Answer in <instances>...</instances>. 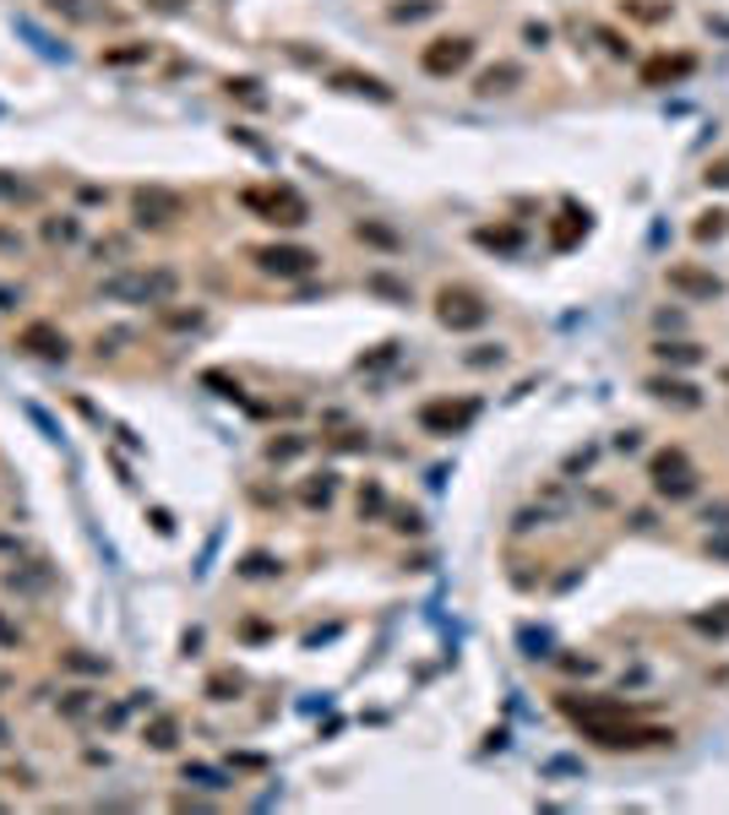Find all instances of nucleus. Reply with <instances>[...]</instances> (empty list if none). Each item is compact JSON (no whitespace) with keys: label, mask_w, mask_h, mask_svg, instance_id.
I'll return each instance as SVG.
<instances>
[{"label":"nucleus","mask_w":729,"mask_h":815,"mask_svg":"<svg viewBox=\"0 0 729 815\" xmlns=\"http://www.w3.org/2000/svg\"><path fill=\"white\" fill-rule=\"evenodd\" d=\"M583 729V740H594L598 751H654V745H669L675 734L659 729V723H637L632 712H621V718H589V723H577Z\"/></svg>","instance_id":"1"},{"label":"nucleus","mask_w":729,"mask_h":815,"mask_svg":"<svg viewBox=\"0 0 729 815\" xmlns=\"http://www.w3.org/2000/svg\"><path fill=\"white\" fill-rule=\"evenodd\" d=\"M240 207L257 212L262 223H278V229H300V223H311V207H305V196H300L294 186H246L240 190Z\"/></svg>","instance_id":"2"},{"label":"nucleus","mask_w":729,"mask_h":815,"mask_svg":"<svg viewBox=\"0 0 729 815\" xmlns=\"http://www.w3.org/2000/svg\"><path fill=\"white\" fill-rule=\"evenodd\" d=\"M175 289H180V278H175V272H142V267L98 283V294H104V300H115V305H164Z\"/></svg>","instance_id":"3"},{"label":"nucleus","mask_w":729,"mask_h":815,"mask_svg":"<svg viewBox=\"0 0 729 815\" xmlns=\"http://www.w3.org/2000/svg\"><path fill=\"white\" fill-rule=\"evenodd\" d=\"M436 321H441L447 332H479V326L490 321V305H485L479 289L447 283V289H436Z\"/></svg>","instance_id":"4"},{"label":"nucleus","mask_w":729,"mask_h":815,"mask_svg":"<svg viewBox=\"0 0 729 815\" xmlns=\"http://www.w3.org/2000/svg\"><path fill=\"white\" fill-rule=\"evenodd\" d=\"M648 479H654V490L669 495V501H686V495H697V468H691V457L680 451V446H664L654 451V462H648Z\"/></svg>","instance_id":"5"},{"label":"nucleus","mask_w":729,"mask_h":815,"mask_svg":"<svg viewBox=\"0 0 729 815\" xmlns=\"http://www.w3.org/2000/svg\"><path fill=\"white\" fill-rule=\"evenodd\" d=\"M473 419H479V403L473 397H430L419 408V430L425 436H464Z\"/></svg>","instance_id":"6"},{"label":"nucleus","mask_w":729,"mask_h":815,"mask_svg":"<svg viewBox=\"0 0 729 815\" xmlns=\"http://www.w3.org/2000/svg\"><path fill=\"white\" fill-rule=\"evenodd\" d=\"M468 61H473V39L468 33H441V39H430L425 50H419V71L425 76H458V71H468Z\"/></svg>","instance_id":"7"},{"label":"nucleus","mask_w":729,"mask_h":815,"mask_svg":"<svg viewBox=\"0 0 729 815\" xmlns=\"http://www.w3.org/2000/svg\"><path fill=\"white\" fill-rule=\"evenodd\" d=\"M132 212L142 229H169L175 218H186V196L180 190H164V186H142L132 196Z\"/></svg>","instance_id":"8"},{"label":"nucleus","mask_w":729,"mask_h":815,"mask_svg":"<svg viewBox=\"0 0 729 815\" xmlns=\"http://www.w3.org/2000/svg\"><path fill=\"white\" fill-rule=\"evenodd\" d=\"M251 261L262 267L267 278H283V283H294V278H311L322 255L305 251V245H262V251H251Z\"/></svg>","instance_id":"9"},{"label":"nucleus","mask_w":729,"mask_h":815,"mask_svg":"<svg viewBox=\"0 0 729 815\" xmlns=\"http://www.w3.org/2000/svg\"><path fill=\"white\" fill-rule=\"evenodd\" d=\"M664 283H669V294H680V300H725V278L708 272V267H691V261H675V267L664 272Z\"/></svg>","instance_id":"10"},{"label":"nucleus","mask_w":729,"mask_h":815,"mask_svg":"<svg viewBox=\"0 0 729 815\" xmlns=\"http://www.w3.org/2000/svg\"><path fill=\"white\" fill-rule=\"evenodd\" d=\"M17 348H22V354H39V359H66L71 354L66 332H61L55 321H28V326L17 332Z\"/></svg>","instance_id":"11"},{"label":"nucleus","mask_w":729,"mask_h":815,"mask_svg":"<svg viewBox=\"0 0 729 815\" xmlns=\"http://www.w3.org/2000/svg\"><path fill=\"white\" fill-rule=\"evenodd\" d=\"M697 71V55L691 50H680V55H654V61L637 65V82L643 87H675V82H686Z\"/></svg>","instance_id":"12"},{"label":"nucleus","mask_w":729,"mask_h":815,"mask_svg":"<svg viewBox=\"0 0 729 815\" xmlns=\"http://www.w3.org/2000/svg\"><path fill=\"white\" fill-rule=\"evenodd\" d=\"M589 240V207H561L555 218H550V245L555 251H572V245H583Z\"/></svg>","instance_id":"13"},{"label":"nucleus","mask_w":729,"mask_h":815,"mask_svg":"<svg viewBox=\"0 0 729 815\" xmlns=\"http://www.w3.org/2000/svg\"><path fill=\"white\" fill-rule=\"evenodd\" d=\"M332 87L337 93H360V98H376V104H393V87L371 71H332Z\"/></svg>","instance_id":"14"},{"label":"nucleus","mask_w":729,"mask_h":815,"mask_svg":"<svg viewBox=\"0 0 729 815\" xmlns=\"http://www.w3.org/2000/svg\"><path fill=\"white\" fill-rule=\"evenodd\" d=\"M518 82H523V71H518V65H512V61H501V65H490V71H485V76L473 82V93H485V98H496V93H512Z\"/></svg>","instance_id":"15"},{"label":"nucleus","mask_w":729,"mask_h":815,"mask_svg":"<svg viewBox=\"0 0 729 815\" xmlns=\"http://www.w3.org/2000/svg\"><path fill=\"white\" fill-rule=\"evenodd\" d=\"M648 391H654V397H664V403H680V408H697V386H691V380L654 376V380H648Z\"/></svg>","instance_id":"16"},{"label":"nucleus","mask_w":729,"mask_h":815,"mask_svg":"<svg viewBox=\"0 0 729 815\" xmlns=\"http://www.w3.org/2000/svg\"><path fill=\"white\" fill-rule=\"evenodd\" d=\"M473 240H479L485 251H518V245H523V229H512V223H501V229H496V223H485Z\"/></svg>","instance_id":"17"},{"label":"nucleus","mask_w":729,"mask_h":815,"mask_svg":"<svg viewBox=\"0 0 729 815\" xmlns=\"http://www.w3.org/2000/svg\"><path fill=\"white\" fill-rule=\"evenodd\" d=\"M725 234H729V212H719V207H714V212H702V218L691 223V240H697V245H708V240H725Z\"/></svg>","instance_id":"18"},{"label":"nucleus","mask_w":729,"mask_h":815,"mask_svg":"<svg viewBox=\"0 0 729 815\" xmlns=\"http://www.w3.org/2000/svg\"><path fill=\"white\" fill-rule=\"evenodd\" d=\"M654 354H659L664 365H702V348L697 343H654Z\"/></svg>","instance_id":"19"},{"label":"nucleus","mask_w":729,"mask_h":815,"mask_svg":"<svg viewBox=\"0 0 729 815\" xmlns=\"http://www.w3.org/2000/svg\"><path fill=\"white\" fill-rule=\"evenodd\" d=\"M175 734H180V729H175V718H153L147 745H153V751H175Z\"/></svg>","instance_id":"20"},{"label":"nucleus","mask_w":729,"mask_h":815,"mask_svg":"<svg viewBox=\"0 0 729 815\" xmlns=\"http://www.w3.org/2000/svg\"><path fill=\"white\" fill-rule=\"evenodd\" d=\"M153 55V44H121V50H104V65H136V61H147Z\"/></svg>","instance_id":"21"},{"label":"nucleus","mask_w":729,"mask_h":815,"mask_svg":"<svg viewBox=\"0 0 729 815\" xmlns=\"http://www.w3.org/2000/svg\"><path fill=\"white\" fill-rule=\"evenodd\" d=\"M621 11L637 17V22H664V17H675V6H648V0H626Z\"/></svg>","instance_id":"22"},{"label":"nucleus","mask_w":729,"mask_h":815,"mask_svg":"<svg viewBox=\"0 0 729 815\" xmlns=\"http://www.w3.org/2000/svg\"><path fill=\"white\" fill-rule=\"evenodd\" d=\"M354 234H360V240H371V245H387V251H398V234H393V229H376V223H354Z\"/></svg>","instance_id":"23"},{"label":"nucleus","mask_w":729,"mask_h":815,"mask_svg":"<svg viewBox=\"0 0 729 815\" xmlns=\"http://www.w3.org/2000/svg\"><path fill=\"white\" fill-rule=\"evenodd\" d=\"M430 11H436V0H408V6H393V22H419Z\"/></svg>","instance_id":"24"},{"label":"nucleus","mask_w":729,"mask_h":815,"mask_svg":"<svg viewBox=\"0 0 729 815\" xmlns=\"http://www.w3.org/2000/svg\"><path fill=\"white\" fill-rule=\"evenodd\" d=\"M702 180H708L714 190H729V153H725V158H714V164H708V175H702Z\"/></svg>","instance_id":"25"},{"label":"nucleus","mask_w":729,"mask_h":815,"mask_svg":"<svg viewBox=\"0 0 729 815\" xmlns=\"http://www.w3.org/2000/svg\"><path fill=\"white\" fill-rule=\"evenodd\" d=\"M332 501V479L322 473V484H305V505H327Z\"/></svg>","instance_id":"26"},{"label":"nucleus","mask_w":729,"mask_h":815,"mask_svg":"<svg viewBox=\"0 0 729 815\" xmlns=\"http://www.w3.org/2000/svg\"><path fill=\"white\" fill-rule=\"evenodd\" d=\"M207 690H212V701H229V696L240 690V680H229V675H218V680H207Z\"/></svg>","instance_id":"27"},{"label":"nucleus","mask_w":729,"mask_h":815,"mask_svg":"<svg viewBox=\"0 0 729 815\" xmlns=\"http://www.w3.org/2000/svg\"><path fill=\"white\" fill-rule=\"evenodd\" d=\"M55 11H66V17H76V22H87L93 11H87V0H50Z\"/></svg>","instance_id":"28"},{"label":"nucleus","mask_w":729,"mask_h":815,"mask_svg":"<svg viewBox=\"0 0 729 815\" xmlns=\"http://www.w3.org/2000/svg\"><path fill=\"white\" fill-rule=\"evenodd\" d=\"M300 446H305V440H272V446H267V457H272V462H283V457H294Z\"/></svg>","instance_id":"29"},{"label":"nucleus","mask_w":729,"mask_h":815,"mask_svg":"<svg viewBox=\"0 0 729 815\" xmlns=\"http://www.w3.org/2000/svg\"><path fill=\"white\" fill-rule=\"evenodd\" d=\"M360 511H382V490H376V484H371V490L360 495Z\"/></svg>","instance_id":"30"},{"label":"nucleus","mask_w":729,"mask_h":815,"mask_svg":"<svg viewBox=\"0 0 729 815\" xmlns=\"http://www.w3.org/2000/svg\"><path fill=\"white\" fill-rule=\"evenodd\" d=\"M153 6H158V11H180L186 0H153Z\"/></svg>","instance_id":"31"}]
</instances>
